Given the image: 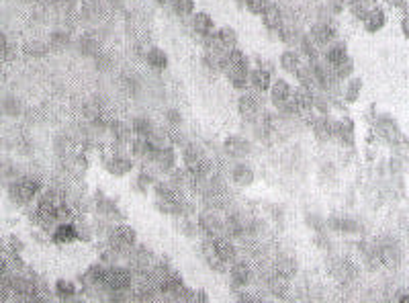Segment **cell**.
Here are the masks:
<instances>
[{
	"label": "cell",
	"instance_id": "obj_1",
	"mask_svg": "<svg viewBox=\"0 0 409 303\" xmlns=\"http://www.w3.org/2000/svg\"><path fill=\"white\" fill-rule=\"evenodd\" d=\"M105 285L115 291V293H121V291H127L131 287V272L127 268H121V266H115V268H109L105 272Z\"/></svg>",
	"mask_w": 409,
	"mask_h": 303
},
{
	"label": "cell",
	"instance_id": "obj_2",
	"mask_svg": "<svg viewBox=\"0 0 409 303\" xmlns=\"http://www.w3.org/2000/svg\"><path fill=\"white\" fill-rule=\"evenodd\" d=\"M221 68H223L227 74H231V72H248V68H250V57H248L241 49H237V47L227 49L225 55L221 57Z\"/></svg>",
	"mask_w": 409,
	"mask_h": 303
},
{
	"label": "cell",
	"instance_id": "obj_3",
	"mask_svg": "<svg viewBox=\"0 0 409 303\" xmlns=\"http://www.w3.org/2000/svg\"><path fill=\"white\" fill-rule=\"evenodd\" d=\"M37 191H39V180H37V178H21L19 183H15V185L11 187V195H13V199L19 201V203L31 201V199L37 195Z\"/></svg>",
	"mask_w": 409,
	"mask_h": 303
},
{
	"label": "cell",
	"instance_id": "obj_4",
	"mask_svg": "<svg viewBox=\"0 0 409 303\" xmlns=\"http://www.w3.org/2000/svg\"><path fill=\"white\" fill-rule=\"evenodd\" d=\"M211 250L219 262H225V264H231L237 258V248L233 246V242L229 238H215L211 244Z\"/></svg>",
	"mask_w": 409,
	"mask_h": 303
},
{
	"label": "cell",
	"instance_id": "obj_5",
	"mask_svg": "<svg viewBox=\"0 0 409 303\" xmlns=\"http://www.w3.org/2000/svg\"><path fill=\"white\" fill-rule=\"evenodd\" d=\"M268 93H270V99H272V103H274L276 107L285 109V107L291 103L293 88H291V84H289L285 78H278V80H272Z\"/></svg>",
	"mask_w": 409,
	"mask_h": 303
},
{
	"label": "cell",
	"instance_id": "obj_6",
	"mask_svg": "<svg viewBox=\"0 0 409 303\" xmlns=\"http://www.w3.org/2000/svg\"><path fill=\"white\" fill-rule=\"evenodd\" d=\"M151 162L158 166L162 172H172L176 168V149L170 145H162L155 149V154L151 158Z\"/></svg>",
	"mask_w": 409,
	"mask_h": 303
},
{
	"label": "cell",
	"instance_id": "obj_7",
	"mask_svg": "<svg viewBox=\"0 0 409 303\" xmlns=\"http://www.w3.org/2000/svg\"><path fill=\"white\" fill-rule=\"evenodd\" d=\"M313 103H315V99H313V93L311 88L307 86H299L295 93L291 95V105L295 109V113H305L313 107Z\"/></svg>",
	"mask_w": 409,
	"mask_h": 303
},
{
	"label": "cell",
	"instance_id": "obj_8",
	"mask_svg": "<svg viewBox=\"0 0 409 303\" xmlns=\"http://www.w3.org/2000/svg\"><path fill=\"white\" fill-rule=\"evenodd\" d=\"M107 170L113 174V176H125V174H129L133 170V160L127 158V156H121V154H115L107 160Z\"/></svg>",
	"mask_w": 409,
	"mask_h": 303
},
{
	"label": "cell",
	"instance_id": "obj_9",
	"mask_svg": "<svg viewBox=\"0 0 409 303\" xmlns=\"http://www.w3.org/2000/svg\"><path fill=\"white\" fill-rule=\"evenodd\" d=\"M225 152L233 158H243L252 152V143L246 139V137H239V135H231L225 139Z\"/></svg>",
	"mask_w": 409,
	"mask_h": 303
},
{
	"label": "cell",
	"instance_id": "obj_10",
	"mask_svg": "<svg viewBox=\"0 0 409 303\" xmlns=\"http://www.w3.org/2000/svg\"><path fill=\"white\" fill-rule=\"evenodd\" d=\"M362 17H364V29H366L368 33L381 31V29L387 25V15H385L383 9H370Z\"/></svg>",
	"mask_w": 409,
	"mask_h": 303
},
{
	"label": "cell",
	"instance_id": "obj_11",
	"mask_svg": "<svg viewBox=\"0 0 409 303\" xmlns=\"http://www.w3.org/2000/svg\"><path fill=\"white\" fill-rule=\"evenodd\" d=\"M229 279H231V285L235 287H246L250 281H252V268L246 264V262H231V268H229Z\"/></svg>",
	"mask_w": 409,
	"mask_h": 303
},
{
	"label": "cell",
	"instance_id": "obj_12",
	"mask_svg": "<svg viewBox=\"0 0 409 303\" xmlns=\"http://www.w3.org/2000/svg\"><path fill=\"white\" fill-rule=\"evenodd\" d=\"M145 62H147V66H149L153 72H164V70L168 68V64H170V59H168V53H166L164 49L151 47V49H147V53H145Z\"/></svg>",
	"mask_w": 409,
	"mask_h": 303
},
{
	"label": "cell",
	"instance_id": "obj_13",
	"mask_svg": "<svg viewBox=\"0 0 409 303\" xmlns=\"http://www.w3.org/2000/svg\"><path fill=\"white\" fill-rule=\"evenodd\" d=\"M334 37H336V29L328 23L315 25L311 29V35H309V39H313L315 45H330L334 41Z\"/></svg>",
	"mask_w": 409,
	"mask_h": 303
},
{
	"label": "cell",
	"instance_id": "obj_14",
	"mask_svg": "<svg viewBox=\"0 0 409 303\" xmlns=\"http://www.w3.org/2000/svg\"><path fill=\"white\" fill-rule=\"evenodd\" d=\"M270 84H272V76H270L268 70L258 68V70L248 74V86H252L256 93H266V90L270 88Z\"/></svg>",
	"mask_w": 409,
	"mask_h": 303
},
{
	"label": "cell",
	"instance_id": "obj_15",
	"mask_svg": "<svg viewBox=\"0 0 409 303\" xmlns=\"http://www.w3.org/2000/svg\"><path fill=\"white\" fill-rule=\"evenodd\" d=\"M193 31L201 37H207V35H213L215 31V23L211 19V15L207 13H195L193 15Z\"/></svg>",
	"mask_w": 409,
	"mask_h": 303
},
{
	"label": "cell",
	"instance_id": "obj_16",
	"mask_svg": "<svg viewBox=\"0 0 409 303\" xmlns=\"http://www.w3.org/2000/svg\"><path fill=\"white\" fill-rule=\"evenodd\" d=\"M260 109V99L258 95H252V93H243L237 101V111L243 117H254Z\"/></svg>",
	"mask_w": 409,
	"mask_h": 303
},
{
	"label": "cell",
	"instance_id": "obj_17",
	"mask_svg": "<svg viewBox=\"0 0 409 303\" xmlns=\"http://www.w3.org/2000/svg\"><path fill=\"white\" fill-rule=\"evenodd\" d=\"M231 180L237 187H250L254 183V170H252L248 164H235L231 170Z\"/></svg>",
	"mask_w": 409,
	"mask_h": 303
},
{
	"label": "cell",
	"instance_id": "obj_18",
	"mask_svg": "<svg viewBox=\"0 0 409 303\" xmlns=\"http://www.w3.org/2000/svg\"><path fill=\"white\" fill-rule=\"evenodd\" d=\"M76 240H78V230L72 223H59L53 232V242H57V244H72Z\"/></svg>",
	"mask_w": 409,
	"mask_h": 303
},
{
	"label": "cell",
	"instance_id": "obj_19",
	"mask_svg": "<svg viewBox=\"0 0 409 303\" xmlns=\"http://www.w3.org/2000/svg\"><path fill=\"white\" fill-rule=\"evenodd\" d=\"M278 64H280V68L285 70V72L295 74V72L301 68V57H299V53H297L295 49H285V51L280 53Z\"/></svg>",
	"mask_w": 409,
	"mask_h": 303
},
{
	"label": "cell",
	"instance_id": "obj_20",
	"mask_svg": "<svg viewBox=\"0 0 409 303\" xmlns=\"http://www.w3.org/2000/svg\"><path fill=\"white\" fill-rule=\"evenodd\" d=\"M215 39H217L219 47H221L223 51L237 47V33L233 31L231 27H223V29H219V31L215 33Z\"/></svg>",
	"mask_w": 409,
	"mask_h": 303
},
{
	"label": "cell",
	"instance_id": "obj_21",
	"mask_svg": "<svg viewBox=\"0 0 409 303\" xmlns=\"http://www.w3.org/2000/svg\"><path fill=\"white\" fill-rule=\"evenodd\" d=\"M135 232H133V228H129V225H119V228H115V232H113V242L117 246H133L135 244Z\"/></svg>",
	"mask_w": 409,
	"mask_h": 303
},
{
	"label": "cell",
	"instance_id": "obj_22",
	"mask_svg": "<svg viewBox=\"0 0 409 303\" xmlns=\"http://www.w3.org/2000/svg\"><path fill=\"white\" fill-rule=\"evenodd\" d=\"M182 160H184V164H186V168H188V166H193V164L203 162V160H205V152H203V147L197 145V143H186L184 149H182Z\"/></svg>",
	"mask_w": 409,
	"mask_h": 303
},
{
	"label": "cell",
	"instance_id": "obj_23",
	"mask_svg": "<svg viewBox=\"0 0 409 303\" xmlns=\"http://www.w3.org/2000/svg\"><path fill=\"white\" fill-rule=\"evenodd\" d=\"M260 17H262L264 27L270 29V31H274V29H280V25H282V13H280V9L274 7V5H268L266 11H264Z\"/></svg>",
	"mask_w": 409,
	"mask_h": 303
},
{
	"label": "cell",
	"instance_id": "obj_24",
	"mask_svg": "<svg viewBox=\"0 0 409 303\" xmlns=\"http://www.w3.org/2000/svg\"><path fill=\"white\" fill-rule=\"evenodd\" d=\"M348 57V49H346L344 43H330L328 45V51H325V62L334 68L338 66L340 62H344V59Z\"/></svg>",
	"mask_w": 409,
	"mask_h": 303
},
{
	"label": "cell",
	"instance_id": "obj_25",
	"mask_svg": "<svg viewBox=\"0 0 409 303\" xmlns=\"http://www.w3.org/2000/svg\"><path fill=\"white\" fill-rule=\"evenodd\" d=\"M170 9L176 17L180 19H186V17H193L195 11H197V5L195 0H170Z\"/></svg>",
	"mask_w": 409,
	"mask_h": 303
},
{
	"label": "cell",
	"instance_id": "obj_26",
	"mask_svg": "<svg viewBox=\"0 0 409 303\" xmlns=\"http://www.w3.org/2000/svg\"><path fill=\"white\" fill-rule=\"evenodd\" d=\"M201 228L209 234V236H213V234H219L223 230V221L219 219L215 213H211V211H207V213H203L201 215Z\"/></svg>",
	"mask_w": 409,
	"mask_h": 303
},
{
	"label": "cell",
	"instance_id": "obj_27",
	"mask_svg": "<svg viewBox=\"0 0 409 303\" xmlns=\"http://www.w3.org/2000/svg\"><path fill=\"white\" fill-rule=\"evenodd\" d=\"M131 133H135V137H149L153 133V123L147 117H135L131 123Z\"/></svg>",
	"mask_w": 409,
	"mask_h": 303
},
{
	"label": "cell",
	"instance_id": "obj_28",
	"mask_svg": "<svg viewBox=\"0 0 409 303\" xmlns=\"http://www.w3.org/2000/svg\"><path fill=\"white\" fill-rule=\"evenodd\" d=\"M360 90H362V80L360 78H352L350 82H346V88H344V97L348 103H354L360 95Z\"/></svg>",
	"mask_w": 409,
	"mask_h": 303
},
{
	"label": "cell",
	"instance_id": "obj_29",
	"mask_svg": "<svg viewBox=\"0 0 409 303\" xmlns=\"http://www.w3.org/2000/svg\"><path fill=\"white\" fill-rule=\"evenodd\" d=\"M352 72H354V62H352L350 57H346L344 62H340L338 66H334V74H336V78H340V80H348Z\"/></svg>",
	"mask_w": 409,
	"mask_h": 303
},
{
	"label": "cell",
	"instance_id": "obj_30",
	"mask_svg": "<svg viewBox=\"0 0 409 303\" xmlns=\"http://www.w3.org/2000/svg\"><path fill=\"white\" fill-rule=\"evenodd\" d=\"M111 133L117 141H129L131 137V127H127L125 123H121V121H115V123L111 125Z\"/></svg>",
	"mask_w": 409,
	"mask_h": 303
},
{
	"label": "cell",
	"instance_id": "obj_31",
	"mask_svg": "<svg viewBox=\"0 0 409 303\" xmlns=\"http://www.w3.org/2000/svg\"><path fill=\"white\" fill-rule=\"evenodd\" d=\"M101 49H99V41H94L92 37H82L80 39V53L84 55H97Z\"/></svg>",
	"mask_w": 409,
	"mask_h": 303
},
{
	"label": "cell",
	"instance_id": "obj_32",
	"mask_svg": "<svg viewBox=\"0 0 409 303\" xmlns=\"http://www.w3.org/2000/svg\"><path fill=\"white\" fill-rule=\"evenodd\" d=\"M276 270H278V275L280 277H291V275H295V270H297V266H295V262L293 260H289V258H280L278 262H276Z\"/></svg>",
	"mask_w": 409,
	"mask_h": 303
},
{
	"label": "cell",
	"instance_id": "obj_33",
	"mask_svg": "<svg viewBox=\"0 0 409 303\" xmlns=\"http://www.w3.org/2000/svg\"><path fill=\"white\" fill-rule=\"evenodd\" d=\"M55 293L61 297V299H70L76 295V287L70 283V281H57L55 283Z\"/></svg>",
	"mask_w": 409,
	"mask_h": 303
},
{
	"label": "cell",
	"instance_id": "obj_34",
	"mask_svg": "<svg viewBox=\"0 0 409 303\" xmlns=\"http://www.w3.org/2000/svg\"><path fill=\"white\" fill-rule=\"evenodd\" d=\"M227 76H229V82H231L233 88H237V90L248 88V72H231Z\"/></svg>",
	"mask_w": 409,
	"mask_h": 303
},
{
	"label": "cell",
	"instance_id": "obj_35",
	"mask_svg": "<svg viewBox=\"0 0 409 303\" xmlns=\"http://www.w3.org/2000/svg\"><path fill=\"white\" fill-rule=\"evenodd\" d=\"M243 7L252 13V15H262L268 7V0H246Z\"/></svg>",
	"mask_w": 409,
	"mask_h": 303
},
{
	"label": "cell",
	"instance_id": "obj_36",
	"mask_svg": "<svg viewBox=\"0 0 409 303\" xmlns=\"http://www.w3.org/2000/svg\"><path fill=\"white\" fill-rule=\"evenodd\" d=\"M315 135H317V137H321V139L332 137V123H328L325 119L315 121Z\"/></svg>",
	"mask_w": 409,
	"mask_h": 303
},
{
	"label": "cell",
	"instance_id": "obj_37",
	"mask_svg": "<svg viewBox=\"0 0 409 303\" xmlns=\"http://www.w3.org/2000/svg\"><path fill=\"white\" fill-rule=\"evenodd\" d=\"M301 49H303V53L309 55V57H315V55H317V51H315V43H311L309 37H303V39H301Z\"/></svg>",
	"mask_w": 409,
	"mask_h": 303
},
{
	"label": "cell",
	"instance_id": "obj_38",
	"mask_svg": "<svg viewBox=\"0 0 409 303\" xmlns=\"http://www.w3.org/2000/svg\"><path fill=\"white\" fill-rule=\"evenodd\" d=\"M166 121L170 125H180V121H182V117H180V113L176 111V109H170L168 113H166Z\"/></svg>",
	"mask_w": 409,
	"mask_h": 303
},
{
	"label": "cell",
	"instance_id": "obj_39",
	"mask_svg": "<svg viewBox=\"0 0 409 303\" xmlns=\"http://www.w3.org/2000/svg\"><path fill=\"white\" fill-rule=\"evenodd\" d=\"M53 43H57V45L68 43V35H66V33H61V31H55V33H53Z\"/></svg>",
	"mask_w": 409,
	"mask_h": 303
},
{
	"label": "cell",
	"instance_id": "obj_40",
	"mask_svg": "<svg viewBox=\"0 0 409 303\" xmlns=\"http://www.w3.org/2000/svg\"><path fill=\"white\" fill-rule=\"evenodd\" d=\"M5 49H7V39L3 33H0V51H5Z\"/></svg>",
	"mask_w": 409,
	"mask_h": 303
},
{
	"label": "cell",
	"instance_id": "obj_41",
	"mask_svg": "<svg viewBox=\"0 0 409 303\" xmlns=\"http://www.w3.org/2000/svg\"><path fill=\"white\" fill-rule=\"evenodd\" d=\"M5 270H7V262L0 258V275H5Z\"/></svg>",
	"mask_w": 409,
	"mask_h": 303
},
{
	"label": "cell",
	"instance_id": "obj_42",
	"mask_svg": "<svg viewBox=\"0 0 409 303\" xmlns=\"http://www.w3.org/2000/svg\"><path fill=\"white\" fill-rule=\"evenodd\" d=\"M401 29H403V35L407 37L409 33H407V19H403V25H401Z\"/></svg>",
	"mask_w": 409,
	"mask_h": 303
}]
</instances>
